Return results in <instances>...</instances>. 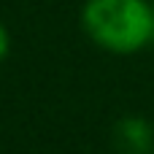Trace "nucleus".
Here are the masks:
<instances>
[{"mask_svg":"<svg viewBox=\"0 0 154 154\" xmlns=\"http://www.w3.org/2000/svg\"><path fill=\"white\" fill-rule=\"evenodd\" d=\"M81 24L100 49L135 54L154 38V8L149 0H87Z\"/></svg>","mask_w":154,"mask_h":154,"instance_id":"f257e3e1","label":"nucleus"},{"mask_svg":"<svg viewBox=\"0 0 154 154\" xmlns=\"http://www.w3.org/2000/svg\"><path fill=\"white\" fill-rule=\"evenodd\" d=\"M114 143L119 154H152L154 149V127L143 116H125L116 122Z\"/></svg>","mask_w":154,"mask_h":154,"instance_id":"f03ea898","label":"nucleus"},{"mask_svg":"<svg viewBox=\"0 0 154 154\" xmlns=\"http://www.w3.org/2000/svg\"><path fill=\"white\" fill-rule=\"evenodd\" d=\"M8 51H11V32H8V27L0 22V65H3V60L8 57Z\"/></svg>","mask_w":154,"mask_h":154,"instance_id":"7ed1b4c3","label":"nucleus"}]
</instances>
